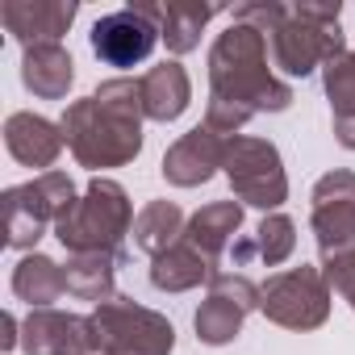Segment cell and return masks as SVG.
I'll return each instance as SVG.
<instances>
[{"label": "cell", "instance_id": "1", "mask_svg": "<svg viewBox=\"0 0 355 355\" xmlns=\"http://www.w3.org/2000/svg\"><path fill=\"white\" fill-rule=\"evenodd\" d=\"M142 80H105L92 96L71 101L63 113V138L80 167H125L142 150Z\"/></svg>", "mask_w": 355, "mask_h": 355}, {"label": "cell", "instance_id": "2", "mask_svg": "<svg viewBox=\"0 0 355 355\" xmlns=\"http://www.w3.org/2000/svg\"><path fill=\"white\" fill-rule=\"evenodd\" d=\"M209 101L230 105L247 117L284 113L293 105V88L268 67V34L255 26L230 21L209 46Z\"/></svg>", "mask_w": 355, "mask_h": 355}, {"label": "cell", "instance_id": "3", "mask_svg": "<svg viewBox=\"0 0 355 355\" xmlns=\"http://www.w3.org/2000/svg\"><path fill=\"white\" fill-rule=\"evenodd\" d=\"M125 234H134L130 193L117 180H105V175H92L84 197L55 226V239L71 255H113V259H121Z\"/></svg>", "mask_w": 355, "mask_h": 355}, {"label": "cell", "instance_id": "4", "mask_svg": "<svg viewBox=\"0 0 355 355\" xmlns=\"http://www.w3.org/2000/svg\"><path fill=\"white\" fill-rule=\"evenodd\" d=\"M343 5H293L284 13V21L268 34L272 38V59L284 76L305 80L309 71L326 67L330 59H338L343 46Z\"/></svg>", "mask_w": 355, "mask_h": 355}, {"label": "cell", "instance_id": "5", "mask_svg": "<svg viewBox=\"0 0 355 355\" xmlns=\"http://www.w3.org/2000/svg\"><path fill=\"white\" fill-rule=\"evenodd\" d=\"M88 322H92V347L101 355H171L175 347V326L130 297L96 305Z\"/></svg>", "mask_w": 355, "mask_h": 355}, {"label": "cell", "instance_id": "6", "mask_svg": "<svg viewBox=\"0 0 355 355\" xmlns=\"http://www.w3.org/2000/svg\"><path fill=\"white\" fill-rule=\"evenodd\" d=\"M226 180L234 189V197L243 205H255L263 214H276L284 201H288V175H284V163H280V150L263 138H247V134H234L226 142Z\"/></svg>", "mask_w": 355, "mask_h": 355}, {"label": "cell", "instance_id": "7", "mask_svg": "<svg viewBox=\"0 0 355 355\" xmlns=\"http://www.w3.org/2000/svg\"><path fill=\"white\" fill-rule=\"evenodd\" d=\"M259 309L284 330H318L330 318V284L309 263L276 272L259 284Z\"/></svg>", "mask_w": 355, "mask_h": 355}, {"label": "cell", "instance_id": "8", "mask_svg": "<svg viewBox=\"0 0 355 355\" xmlns=\"http://www.w3.org/2000/svg\"><path fill=\"white\" fill-rule=\"evenodd\" d=\"M313 239L322 251V263L334 259H355V171L334 167L313 184Z\"/></svg>", "mask_w": 355, "mask_h": 355}, {"label": "cell", "instance_id": "9", "mask_svg": "<svg viewBox=\"0 0 355 355\" xmlns=\"http://www.w3.org/2000/svg\"><path fill=\"white\" fill-rule=\"evenodd\" d=\"M255 309H259V284H251L243 272H218L209 280V297L193 318L197 338L205 347H226L243 334V322Z\"/></svg>", "mask_w": 355, "mask_h": 355}, {"label": "cell", "instance_id": "10", "mask_svg": "<svg viewBox=\"0 0 355 355\" xmlns=\"http://www.w3.org/2000/svg\"><path fill=\"white\" fill-rule=\"evenodd\" d=\"M88 42H92V55L101 63H109V67H134V63H146L150 59V51L159 42V26H155V17L134 0L130 9L105 13L92 26Z\"/></svg>", "mask_w": 355, "mask_h": 355}, {"label": "cell", "instance_id": "11", "mask_svg": "<svg viewBox=\"0 0 355 355\" xmlns=\"http://www.w3.org/2000/svg\"><path fill=\"white\" fill-rule=\"evenodd\" d=\"M226 142L222 134H214L209 125H193L189 134H180L167 155H163V180L175 189H201L214 180V171L226 163Z\"/></svg>", "mask_w": 355, "mask_h": 355}, {"label": "cell", "instance_id": "12", "mask_svg": "<svg viewBox=\"0 0 355 355\" xmlns=\"http://www.w3.org/2000/svg\"><path fill=\"white\" fill-rule=\"evenodd\" d=\"M26 355H92V322L63 309H30L21 322Z\"/></svg>", "mask_w": 355, "mask_h": 355}, {"label": "cell", "instance_id": "13", "mask_svg": "<svg viewBox=\"0 0 355 355\" xmlns=\"http://www.w3.org/2000/svg\"><path fill=\"white\" fill-rule=\"evenodd\" d=\"M76 13H80L76 0H5L0 5V21L26 51L42 42H59L71 30Z\"/></svg>", "mask_w": 355, "mask_h": 355}, {"label": "cell", "instance_id": "14", "mask_svg": "<svg viewBox=\"0 0 355 355\" xmlns=\"http://www.w3.org/2000/svg\"><path fill=\"white\" fill-rule=\"evenodd\" d=\"M5 146L21 167H38L42 175V171H55L67 138H63V125H55L51 117L21 109V113H9L5 121Z\"/></svg>", "mask_w": 355, "mask_h": 355}, {"label": "cell", "instance_id": "15", "mask_svg": "<svg viewBox=\"0 0 355 355\" xmlns=\"http://www.w3.org/2000/svg\"><path fill=\"white\" fill-rule=\"evenodd\" d=\"M138 5L155 17L159 38L167 42L171 55H189L201 46V30L222 13L218 5H201V0H167V5H155V0H138Z\"/></svg>", "mask_w": 355, "mask_h": 355}, {"label": "cell", "instance_id": "16", "mask_svg": "<svg viewBox=\"0 0 355 355\" xmlns=\"http://www.w3.org/2000/svg\"><path fill=\"white\" fill-rule=\"evenodd\" d=\"M21 84L38 96V101H63L67 88L76 84V63L59 42H42L30 46L21 55Z\"/></svg>", "mask_w": 355, "mask_h": 355}, {"label": "cell", "instance_id": "17", "mask_svg": "<svg viewBox=\"0 0 355 355\" xmlns=\"http://www.w3.org/2000/svg\"><path fill=\"white\" fill-rule=\"evenodd\" d=\"M239 226H243V201H209V205H201V209L189 218L184 243L197 247V251L218 268V259H222V251L230 247V239L239 234Z\"/></svg>", "mask_w": 355, "mask_h": 355}, {"label": "cell", "instance_id": "18", "mask_svg": "<svg viewBox=\"0 0 355 355\" xmlns=\"http://www.w3.org/2000/svg\"><path fill=\"white\" fill-rule=\"evenodd\" d=\"M193 101V80L180 63H159L142 76V113L150 121H175Z\"/></svg>", "mask_w": 355, "mask_h": 355}, {"label": "cell", "instance_id": "19", "mask_svg": "<svg viewBox=\"0 0 355 355\" xmlns=\"http://www.w3.org/2000/svg\"><path fill=\"white\" fill-rule=\"evenodd\" d=\"M214 276H218L214 263L189 243H175V247H167L163 255L150 259V284L159 293H189L197 284H209Z\"/></svg>", "mask_w": 355, "mask_h": 355}, {"label": "cell", "instance_id": "20", "mask_svg": "<svg viewBox=\"0 0 355 355\" xmlns=\"http://www.w3.org/2000/svg\"><path fill=\"white\" fill-rule=\"evenodd\" d=\"M13 293L17 301H26L30 309H55V301L67 293V276L51 255L30 251L17 268H13Z\"/></svg>", "mask_w": 355, "mask_h": 355}, {"label": "cell", "instance_id": "21", "mask_svg": "<svg viewBox=\"0 0 355 355\" xmlns=\"http://www.w3.org/2000/svg\"><path fill=\"white\" fill-rule=\"evenodd\" d=\"M184 226L189 222H184L175 201H146L142 214L134 218V247L155 259V255H163L167 247H175L184 239Z\"/></svg>", "mask_w": 355, "mask_h": 355}, {"label": "cell", "instance_id": "22", "mask_svg": "<svg viewBox=\"0 0 355 355\" xmlns=\"http://www.w3.org/2000/svg\"><path fill=\"white\" fill-rule=\"evenodd\" d=\"M117 263L113 255H71L63 276H67V293L76 301H92V305H105L113 301V276H117Z\"/></svg>", "mask_w": 355, "mask_h": 355}, {"label": "cell", "instance_id": "23", "mask_svg": "<svg viewBox=\"0 0 355 355\" xmlns=\"http://www.w3.org/2000/svg\"><path fill=\"white\" fill-rule=\"evenodd\" d=\"M0 205H5V243H9V247H17V251H34L51 222L30 205V197L21 193V184L5 189Z\"/></svg>", "mask_w": 355, "mask_h": 355}, {"label": "cell", "instance_id": "24", "mask_svg": "<svg viewBox=\"0 0 355 355\" xmlns=\"http://www.w3.org/2000/svg\"><path fill=\"white\" fill-rule=\"evenodd\" d=\"M21 193L30 197V205H34L51 226H59V222L71 214V205L80 201L67 171H42V175H34V180L21 184Z\"/></svg>", "mask_w": 355, "mask_h": 355}, {"label": "cell", "instance_id": "25", "mask_svg": "<svg viewBox=\"0 0 355 355\" xmlns=\"http://www.w3.org/2000/svg\"><path fill=\"white\" fill-rule=\"evenodd\" d=\"M322 88H326L334 121H355V55L351 51H343L338 59L322 67Z\"/></svg>", "mask_w": 355, "mask_h": 355}, {"label": "cell", "instance_id": "26", "mask_svg": "<svg viewBox=\"0 0 355 355\" xmlns=\"http://www.w3.org/2000/svg\"><path fill=\"white\" fill-rule=\"evenodd\" d=\"M293 251H297V226H293V218H284V214H263V222H259V230H255V259L268 263V268H276V263H284Z\"/></svg>", "mask_w": 355, "mask_h": 355}, {"label": "cell", "instance_id": "27", "mask_svg": "<svg viewBox=\"0 0 355 355\" xmlns=\"http://www.w3.org/2000/svg\"><path fill=\"white\" fill-rule=\"evenodd\" d=\"M322 276L330 284V293H343L355 309V259H334V263H322Z\"/></svg>", "mask_w": 355, "mask_h": 355}, {"label": "cell", "instance_id": "28", "mask_svg": "<svg viewBox=\"0 0 355 355\" xmlns=\"http://www.w3.org/2000/svg\"><path fill=\"white\" fill-rule=\"evenodd\" d=\"M0 330H5V334H0V347H5V351H13V347H21V326H17V318L13 313H5V318H0Z\"/></svg>", "mask_w": 355, "mask_h": 355}, {"label": "cell", "instance_id": "29", "mask_svg": "<svg viewBox=\"0 0 355 355\" xmlns=\"http://www.w3.org/2000/svg\"><path fill=\"white\" fill-rule=\"evenodd\" d=\"M334 142L343 150H355V121H334Z\"/></svg>", "mask_w": 355, "mask_h": 355}]
</instances>
